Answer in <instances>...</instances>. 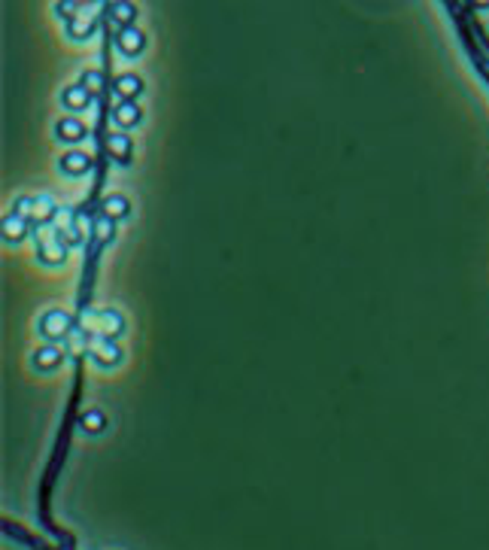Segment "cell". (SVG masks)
<instances>
[{
  "label": "cell",
  "instance_id": "cell-1",
  "mask_svg": "<svg viewBox=\"0 0 489 550\" xmlns=\"http://www.w3.org/2000/svg\"><path fill=\"white\" fill-rule=\"evenodd\" d=\"M67 331H70V316L67 313L52 311V313L43 316V335L46 338H64Z\"/></svg>",
  "mask_w": 489,
  "mask_h": 550
},
{
  "label": "cell",
  "instance_id": "cell-2",
  "mask_svg": "<svg viewBox=\"0 0 489 550\" xmlns=\"http://www.w3.org/2000/svg\"><path fill=\"white\" fill-rule=\"evenodd\" d=\"M143 46H146V37L140 34L134 24L122 28V34H119V49H122V52H125V55H140V52H143Z\"/></svg>",
  "mask_w": 489,
  "mask_h": 550
},
{
  "label": "cell",
  "instance_id": "cell-3",
  "mask_svg": "<svg viewBox=\"0 0 489 550\" xmlns=\"http://www.w3.org/2000/svg\"><path fill=\"white\" fill-rule=\"evenodd\" d=\"M61 101H64V107L67 110H86V107L91 104V91L82 86H70V88H64V95H61Z\"/></svg>",
  "mask_w": 489,
  "mask_h": 550
},
{
  "label": "cell",
  "instance_id": "cell-4",
  "mask_svg": "<svg viewBox=\"0 0 489 550\" xmlns=\"http://www.w3.org/2000/svg\"><path fill=\"white\" fill-rule=\"evenodd\" d=\"M134 15H137V6L131 3V0H115L110 6V19L115 24H122V28H128V24L134 22Z\"/></svg>",
  "mask_w": 489,
  "mask_h": 550
},
{
  "label": "cell",
  "instance_id": "cell-5",
  "mask_svg": "<svg viewBox=\"0 0 489 550\" xmlns=\"http://www.w3.org/2000/svg\"><path fill=\"white\" fill-rule=\"evenodd\" d=\"M113 119L119 122L122 128H134V125L140 122V107H137L134 101L119 104V107H115V113H113Z\"/></svg>",
  "mask_w": 489,
  "mask_h": 550
},
{
  "label": "cell",
  "instance_id": "cell-6",
  "mask_svg": "<svg viewBox=\"0 0 489 550\" xmlns=\"http://www.w3.org/2000/svg\"><path fill=\"white\" fill-rule=\"evenodd\" d=\"M91 31H95V19L91 15H73V19H67V34L73 40H86L91 37Z\"/></svg>",
  "mask_w": 489,
  "mask_h": 550
},
{
  "label": "cell",
  "instance_id": "cell-7",
  "mask_svg": "<svg viewBox=\"0 0 489 550\" xmlns=\"http://www.w3.org/2000/svg\"><path fill=\"white\" fill-rule=\"evenodd\" d=\"M115 91H119L125 101H131V97H137L140 91H143V82H140V77H134V73H125V77L115 79Z\"/></svg>",
  "mask_w": 489,
  "mask_h": 550
},
{
  "label": "cell",
  "instance_id": "cell-8",
  "mask_svg": "<svg viewBox=\"0 0 489 550\" xmlns=\"http://www.w3.org/2000/svg\"><path fill=\"white\" fill-rule=\"evenodd\" d=\"M55 134L61 140H82L86 137V128H82V122H77V119H61L55 125Z\"/></svg>",
  "mask_w": 489,
  "mask_h": 550
},
{
  "label": "cell",
  "instance_id": "cell-9",
  "mask_svg": "<svg viewBox=\"0 0 489 550\" xmlns=\"http://www.w3.org/2000/svg\"><path fill=\"white\" fill-rule=\"evenodd\" d=\"M88 164H91V158L82 155V152H67V155L61 158V171L64 173H73V177L82 173V171H88Z\"/></svg>",
  "mask_w": 489,
  "mask_h": 550
},
{
  "label": "cell",
  "instance_id": "cell-10",
  "mask_svg": "<svg viewBox=\"0 0 489 550\" xmlns=\"http://www.w3.org/2000/svg\"><path fill=\"white\" fill-rule=\"evenodd\" d=\"M58 362H61V349H55V347H46V349H40V353L34 356V365H37V368H43V371L55 368Z\"/></svg>",
  "mask_w": 489,
  "mask_h": 550
},
{
  "label": "cell",
  "instance_id": "cell-11",
  "mask_svg": "<svg viewBox=\"0 0 489 550\" xmlns=\"http://www.w3.org/2000/svg\"><path fill=\"white\" fill-rule=\"evenodd\" d=\"M106 146H110V152L115 158H128L131 155V140L125 134H113L110 140H106Z\"/></svg>",
  "mask_w": 489,
  "mask_h": 550
},
{
  "label": "cell",
  "instance_id": "cell-12",
  "mask_svg": "<svg viewBox=\"0 0 489 550\" xmlns=\"http://www.w3.org/2000/svg\"><path fill=\"white\" fill-rule=\"evenodd\" d=\"M104 213H110L113 219H122V216L128 213V201H125V198H119V195L106 198V207H104Z\"/></svg>",
  "mask_w": 489,
  "mask_h": 550
},
{
  "label": "cell",
  "instance_id": "cell-13",
  "mask_svg": "<svg viewBox=\"0 0 489 550\" xmlns=\"http://www.w3.org/2000/svg\"><path fill=\"white\" fill-rule=\"evenodd\" d=\"M24 235V222L15 216V219H6V237H13V240H19Z\"/></svg>",
  "mask_w": 489,
  "mask_h": 550
},
{
  "label": "cell",
  "instance_id": "cell-14",
  "mask_svg": "<svg viewBox=\"0 0 489 550\" xmlns=\"http://www.w3.org/2000/svg\"><path fill=\"white\" fill-rule=\"evenodd\" d=\"M82 86H86L88 91H97V88H101V73H97V70L82 73Z\"/></svg>",
  "mask_w": 489,
  "mask_h": 550
},
{
  "label": "cell",
  "instance_id": "cell-15",
  "mask_svg": "<svg viewBox=\"0 0 489 550\" xmlns=\"http://www.w3.org/2000/svg\"><path fill=\"white\" fill-rule=\"evenodd\" d=\"M101 426H104L101 414H88V416H86V429H101Z\"/></svg>",
  "mask_w": 489,
  "mask_h": 550
},
{
  "label": "cell",
  "instance_id": "cell-16",
  "mask_svg": "<svg viewBox=\"0 0 489 550\" xmlns=\"http://www.w3.org/2000/svg\"><path fill=\"white\" fill-rule=\"evenodd\" d=\"M474 3H477V6H483V10H486V6H489V0H474Z\"/></svg>",
  "mask_w": 489,
  "mask_h": 550
},
{
  "label": "cell",
  "instance_id": "cell-17",
  "mask_svg": "<svg viewBox=\"0 0 489 550\" xmlns=\"http://www.w3.org/2000/svg\"><path fill=\"white\" fill-rule=\"evenodd\" d=\"M37 550H52V547H43V544H37Z\"/></svg>",
  "mask_w": 489,
  "mask_h": 550
}]
</instances>
